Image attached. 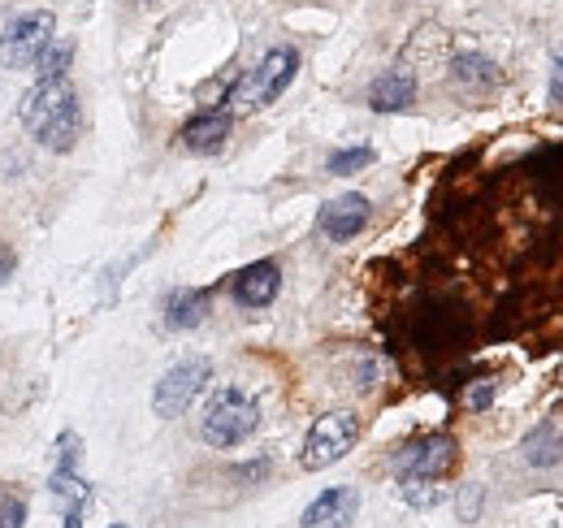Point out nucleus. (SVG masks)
Here are the masks:
<instances>
[{
  "label": "nucleus",
  "instance_id": "f257e3e1",
  "mask_svg": "<svg viewBox=\"0 0 563 528\" xmlns=\"http://www.w3.org/2000/svg\"><path fill=\"white\" fill-rule=\"evenodd\" d=\"M18 118L48 152H70L78 131H82V109H78L70 78H40L22 96Z\"/></svg>",
  "mask_w": 563,
  "mask_h": 528
},
{
  "label": "nucleus",
  "instance_id": "f03ea898",
  "mask_svg": "<svg viewBox=\"0 0 563 528\" xmlns=\"http://www.w3.org/2000/svg\"><path fill=\"white\" fill-rule=\"evenodd\" d=\"M295 69H299V57H295V48H269L256 66L247 69L234 87H230V96H225V105H230V113H252V109H265V105H274L282 91L290 87V78H295Z\"/></svg>",
  "mask_w": 563,
  "mask_h": 528
},
{
  "label": "nucleus",
  "instance_id": "7ed1b4c3",
  "mask_svg": "<svg viewBox=\"0 0 563 528\" xmlns=\"http://www.w3.org/2000/svg\"><path fill=\"white\" fill-rule=\"evenodd\" d=\"M256 425H261V403L247 395V391H239V386H225V391H217L212 403L205 407L200 438H205L209 447H217V451H225V447L247 442V438L256 433Z\"/></svg>",
  "mask_w": 563,
  "mask_h": 528
},
{
  "label": "nucleus",
  "instance_id": "20e7f679",
  "mask_svg": "<svg viewBox=\"0 0 563 528\" xmlns=\"http://www.w3.org/2000/svg\"><path fill=\"white\" fill-rule=\"evenodd\" d=\"M53 40H57V18L48 9H26V13H18V18L4 22V31H0V62L13 69L35 66L40 53Z\"/></svg>",
  "mask_w": 563,
  "mask_h": 528
},
{
  "label": "nucleus",
  "instance_id": "39448f33",
  "mask_svg": "<svg viewBox=\"0 0 563 528\" xmlns=\"http://www.w3.org/2000/svg\"><path fill=\"white\" fill-rule=\"evenodd\" d=\"M355 438H360V420H355L352 411H325V416H317V425L308 429L303 451H299L303 472H321V468L339 463L355 447Z\"/></svg>",
  "mask_w": 563,
  "mask_h": 528
},
{
  "label": "nucleus",
  "instance_id": "423d86ee",
  "mask_svg": "<svg viewBox=\"0 0 563 528\" xmlns=\"http://www.w3.org/2000/svg\"><path fill=\"white\" fill-rule=\"evenodd\" d=\"M212 377V364L205 355H191V360H178L161 382H156V391H152V407H156V416H183L196 398L205 395V386H209Z\"/></svg>",
  "mask_w": 563,
  "mask_h": 528
},
{
  "label": "nucleus",
  "instance_id": "0eeeda50",
  "mask_svg": "<svg viewBox=\"0 0 563 528\" xmlns=\"http://www.w3.org/2000/svg\"><path fill=\"white\" fill-rule=\"evenodd\" d=\"M451 463H455V438L429 433V438H417L395 451V476L399 481H442V472H451Z\"/></svg>",
  "mask_w": 563,
  "mask_h": 528
},
{
  "label": "nucleus",
  "instance_id": "6e6552de",
  "mask_svg": "<svg viewBox=\"0 0 563 528\" xmlns=\"http://www.w3.org/2000/svg\"><path fill=\"white\" fill-rule=\"evenodd\" d=\"M355 516H360V494L352 485H334L308 503L299 528H352Z\"/></svg>",
  "mask_w": 563,
  "mask_h": 528
},
{
  "label": "nucleus",
  "instance_id": "1a4fd4ad",
  "mask_svg": "<svg viewBox=\"0 0 563 528\" xmlns=\"http://www.w3.org/2000/svg\"><path fill=\"white\" fill-rule=\"evenodd\" d=\"M321 234L325 239H334V243H347L355 239L364 226H368V199L360 196V191H347V196L330 199L325 208H321Z\"/></svg>",
  "mask_w": 563,
  "mask_h": 528
},
{
  "label": "nucleus",
  "instance_id": "9d476101",
  "mask_svg": "<svg viewBox=\"0 0 563 528\" xmlns=\"http://www.w3.org/2000/svg\"><path fill=\"white\" fill-rule=\"evenodd\" d=\"M282 290V268L274 261H256L247 264L239 277H234V299L243 308H269Z\"/></svg>",
  "mask_w": 563,
  "mask_h": 528
},
{
  "label": "nucleus",
  "instance_id": "9b49d317",
  "mask_svg": "<svg viewBox=\"0 0 563 528\" xmlns=\"http://www.w3.org/2000/svg\"><path fill=\"white\" fill-rule=\"evenodd\" d=\"M417 100V78L408 74V69H386L373 87H368V105L377 109V113H399V109H408Z\"/></svg>",
  "mask_w": 563,
  "mask_h": 528
},
{
  "label": "nucleus",
  "instance_id": "f8f14e48",
  "mask_svg": "<svg viewBox=\"0 0 563 528\" xmlns=\"http://www.w3.org/2000/svg\"><path fill=\"white\" fill-rule=\"evenodd\" d=\"M225 139H230V113H200V118L187 122V131H183L187 152H200V156L221 152Z\"/></svg>",
  "mask_w": 563,
  "mask_h": 528
},
{
  "label": "nucleus",
  "instance_id": "ddd939ff",
  "mask_svg": "<svg viewBox=\"0 0 563 528\" xmlns=\"http://www.w3.org/2000/svg\"><path fill=\"white\" fill-rule=\"evenodd\" d=\"M209 317V295L205 290H174L165 299V326L169 330H196Z\"/></svg>",
  "mask_w": 563,
  "mask_h": 528
},
{
  "label": "nucleus",
  "instance_id": "4468645a",
  "mask_svg": "<svg viewBox=\"0 0 563 528\" xmlns=\"http://www.w3.org/2000/svg\"><path fill=\"white\" fill-rule=\"evenodd\" d=\"M563 460V438L555 425H538L529 438H525V463L529 468H555Z\"/></svg>",
  "mask_w": 563,
  "mask_h": 528
},
{
  "label": "nucleus",
  "instance_id": "2eb2a0df",
  "mask_svg": "<svg viewBox=\"0 0 563 528\" xmlns=\"http://www.w3.org/2000/svg\"><path fill=\"white\" fill-rule=\"evenodd\" d=\"M455 82L460 87H477V91H490V87H498L503 82V74H498V66H494L490 57H477V53H464V57H455Z\"/></svg>",
  "mask_w": 563,
  "mask_h": 528
},
{
  "label": "nucleus",
  "instance_id": "dca6fc26",
  "mask_svg": "<svg viewBox=\"0 0 563 528\" xmlns=\"http://www.w3.org/2000/svg\"><path fill=\"white\" fill-rule=\"evenodd\" d=\"M48 485H53V494L66 503V512H78V516L87 512V503H91V490H87V481H82L74 468H57Z\"/></svg>",
  "mask_w": 563,
  "mask_h": 528
},
{
  "label": "nucleus",
  "instance_id": "f3484780",
  "mask_svg": "<svg viewBox=\"0 0 563 528\" xmlns=\"http://www.w3.org/2000/svg\"><path fill=\"white\" fill-rule=\"evenodd\" d=\"M70 62H74V44H70V40H53V44L40 53L35 69H40V78H66Z\"/></svg>",
  "mask_w": 563,
  "mask_h": 528
},
{
  "label": "nucleus",
  "instance_id": "a211bd4d",
  "mask_svg": "<svg viewBox=\"0 0 563 528\" xmlns=\"http://www.w3.org/2000/svg\"><path fill=\"white\" fill-rule=\"evenodd\" d=\"M364 165H373V147H343V152H334V156L325 161L330 174H355V169H364Z\"/></svg>",
  "mask_w": 563,
  "mask_h": 528
},
{
  "label": "nucleus",
  "instance_id": "6ab92c4d",
  "mask_svg": "<svg viewBox=\"0 0 563 528\" xmlns=\"http://www.w3.org/2000/svg\"><path fill=\"white\" fill-rule=\"evenodd\" d=\"M404 498L412 507H433L442 498V485L438 481H404Z\"/></svg>",
  "mask_w": 563,
  "mask_h": 528
},
{
  "label": "nucleus",
  "instance_id": "aec40b11",
  "mask_svg": "<svg viewBox=\"0 0 563 528\" xmlns=\"http://www.w3.org/2000/svg\"><path fill=\"white\" fill-rule=\"evenodd\" d=\"M26 525V503L22 498H4L0 503V528H22Z\"/></svg>",
  "mask_w": 563,
  "mask_h": 528
},
{
  "label": "nucleus",
  "instance_id": "412c9836",
  "mask_svg": "<svg viewBox=\"0 0 563 528\" xmlns=\"http://www.w3.org/2000/svg\"><path fill=\"white\" fill-rule=\"evenodd\" d=\"M477 512H482V490L477 485H464V494H460V520H477Z\"/></svg>",
  "mask_w": 563,
  "mask_h": 528
},
{
  "label": "nucleus",
  "instance_id": "4be33fe9",
  "mask_svg": "<svg viewBox=\"0 0 563 528\" xmlns=\"http://www.w3.org/2000/svg\"><path fill=\"white\" fill-rule=\"evenodd\" d=\"M464 403H468L473 411H486V407L494 403V386H473V391L464 395Z\"/></svg>",
  "mask_w": 563,
  "mask_h": 528
},
{
  "label": "nucleus",
  "instance_id": "5701e85b",
  "mask_svg": "<svg viewBox=\"0 0 563 528\" xmlns=\"http://www.w3.org/2000/svg\"><path fill=\"white\" fill-rule=\"evenodd\" d=\"M551 100H555V105H563V53L551 62Z\"/></svg>",
  "mask_w": 563,
  "mask_h": 528
},
{
  "label": "nucleus",
  "instance_id": "b1692460",
  "mask_svg": "<svg viewBox=\"0 0 563 528\" xmlns=\"http://www.w3.org/2000/svg\"><path fill=\"white\" fill-rule=\"evenodd\" d=\"M9 268H13V256L0 248V277H9Z\"/></svg>",
  "mask_w": 563,
  "mask_h": 528
},
{
  "label": "nucleus",
  "instance_id": "393cba45",
  "mask_svg": "<svg viewBox=\"0 0 563 528\" xmlns=\"http://www.w3.org/2000/svg\"><path fill=\"white\" fill-rule=\"evenodd\" d=\"M62 528H82V516H78V512H66V525Z\"/></svg>",
  "mask_w": 563,
  "mask_h": 528
},
{
  "label": "nucleus",
  "instance_id": "a878e982",
  "mask_svg": "<svg viewBox=\"0 0 563 528\" xmlns=\"http://www.w3.org/2000/svg\"><path fill=\"white\" fill-rule=\"evenodd\" d=\"M113 528H122V525H113Z\"/></svg>",
  "mask_w": 563,
  "mask_h": 528
}]
</instances>
